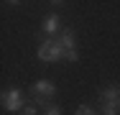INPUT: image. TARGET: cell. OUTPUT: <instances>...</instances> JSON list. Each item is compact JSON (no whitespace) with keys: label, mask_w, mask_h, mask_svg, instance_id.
Returning a JSON list of instances; mask_svg holds the SVG:
<instances>
[{"label":"cell","mask_w":120,"mask_h":115,"mask_svg":"<svg viewBox=\"0 0 120 115\" xmlns=\"http://www.w3.org/2000/svg\"><path fill=\"white\" fill-rule=\"evenodd\" d=\"M46 115H61V107L51 102V105H49V107H46Z\"/></svg>","instance_id":"30bf717a"},{"label":"cell","mask_w":120,"mask_h":115,"mask_svg":"<svg viewBox=\"0 0 120 115\" xmlns=\"http://www.w3.org/2000/svg\"><path fill=\"white\" fill-rule=\"evenodd\" d=\"M18 115H38V107H36V105H26Z\"/></svg>","instance_id":"ba28073f"},{"label":"cell","mask_w":120,"mask_h":115,"mask_svg":"<svg viewBox=\"0 0 120 115\" xmlns=\"http://www.w3.org/2000/svg\"><path fill=\"white\" fill-rule=\"evenodd\" d=\"M59 44L67 49V59L64 61H77L79 59V51H77V41H74V33L69 28H64L61 33H59Z\"/></svg>","instance_id":"277c9868"},{"label":"cell","mask_w":120,"mask_h":115,"mask_svg":"<svg viewBox=\"0 0 120 115\" xmlns=\"http://www.w3.org/2000/svg\"><path fill=\"white\" fill-rule=\"evenodd\" d=\"M120 105L118 102H102V107H100V115H118Z\"/></svg>","instance_id":"52a82bcc"},{"label":"cell","mask_w":120,"mask_h":115,"mask_svg":"<svg viewBox=\"0 0 120 115\" xmlns=\"http://www.w3.org/2000/svg\"><path fill=\"white\" fill-rule=\"evenodd\" d=\"M36 56L41 61H64L67 59V49L59 44V38H41L38 49H36Z\"/></svg>","instance_id":"6da1fadb"},{"label":"cell","mask_w":120,"mask_h":115,"mask_svg":"<svg viewBox=\"0 0 120 115\" xmlns=\"http://www.w3.org/2000/svg\"><path fill=\"white\" fill-rule=\"evenodd\" d=\"M3 107L8 110V113H21L26 107V97H23V92L21 90H8V92H3Z\"/></svg>","instance_id":"7a4b0ae2"},{"label":"cell","mask_w":120,"mask_h":115,"mask_svg":"<svg viewBox=\"0 0 120 115\" xmlns=\"http://www.w3.org/2000/svg\"><path fill=\"white\" fill-rule=\"evenodd\" d=\"M118 97H120V87L118 84H110V87H105V90L100 92V100H102V102H118Z\"/></svg>","instance_id":"8992f818"},{"label":"cell","mask_w":120,"mask_h":115,"mask_svg":"<svg viewBox=\"0 0 120 115\" xmlns=\"http://www.w3.org/2000/svg\"><path fill=\"white\" fill-rule=\"evenodd\" d=\"M64 28H61V18L56 15V13H51V15H46V21H44V26H41V36H46V38H54L56 33H61Z\"/></svg>","instance_id":"5b68a950"},{"label":"cell","mask_w":120,"mask_h":115,"mask_svg":"<svg viewBox=\"0 0 120 115\" xmlns=\"http://www.w3.org/2000/svg\"><path fill=\"white\" fill-rule=\"evenodd\" d=\"M56 95V84L51 79H36L31 84V100H49Z\"/></svg>","instance_id":"3957f363"},{"label":"cell","mask_w":120,"mask_h":115,"mask_svg":"<svg viewBox=\"0 0 120 115\" xmlns=\"http://www.w3.org/2000/svg\"><path fill=\"white\" fill-rule=\"evenodd\" d=\"M74 115H95V113H92V107H90V105H79Z\"/></svg>","instance_id":"9c48e42d"}]
</instances>
